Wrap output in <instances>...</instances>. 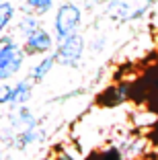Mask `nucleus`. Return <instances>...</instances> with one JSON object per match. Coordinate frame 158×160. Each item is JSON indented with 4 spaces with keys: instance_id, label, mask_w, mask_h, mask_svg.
Listing matches in <instances>:
<instances>
[{
    "instance_id": "7ed1b4c3",
    "label": "nucleus",
    "mask_w": 158,
    "mask_h": 160,
    "mask_svg": "<svg viewBox=\"0 0 158 160\" xmlns=\"http://www.w3.org/2000/svg\"><path fill=\"white\" fill-rule=\"evenodd\" d=\"M84 47H86V43H84V37L80 33H72L64 37L62 41H58V47L54 49L56 64L66 68H76L82 62Z\"/></svg>"
},
{
    "instance_id": "39448f33",
    "label": "nucleus",
    "mask_w": 158,
    "mask_h": 160,
    "mask_svg": "<svg viewBox=\"0 0 158 160\" xmlns=\"http://www.w3.org/2000/svg\"><path fill=\"white\" fill-rule=\"evenodd\" d=\"M23 49L27 56H45L54 49V37L43 27H37L23 41Z\"/></svg>"
},
{
    "instance_id": "f257e3e1",
    "label": "nucleus",
    "mask_w": 158,
    "mask_h": 160,
    "mask_svg": "<svg viewBox=\"0 0 158 160\" xmlns=\"http://www.w3.org/2000/svg\"><path fill=\"white\" fill-rule=\"evenodd\" d=\"M25 58L27 53L23 45L14 39V35H0V80L2 82L19 74L25 64Z\"/></svg>"
},
{
    "instance_id": "a211bd4d",
    "label": "nucleus",
    "mask_w": 158,
    "mask_h": 160,
    "mask_svg": "<svg viewBox=\"0 0 158 160\" xmlns=\"http://www.w3.org/2000/svg\"><path fill=\"white\" fill-rule=\"evenodd\" d=\"M152 29H154V31L158 33V12H156V14L152 17Z\"/></svg>"
},
{
    "instance_id": "0eeeda50",
    "label": "nucleus",
    "mask_w": 158,
    "mask_h": 160,
    "mask_svg": "<svg viewBox=\"0 0 158 160\" xmlns=\"http://www.w3.org/2000/svg\"><path fill=\"white\" fill-rule=\"evenodd\" d=\"M146 148H148V138L144 136H127L121 144L119 152H121V158L123 160H138L140 156L146 154Z\"/></svg>"
},
{
    "instance_id": "20e7f679",
    "label": "nucleus",
    "mask_w": 158,
    "mask_h": 160,
    "mask_svg": "<svg viewBox=\"0 0 158 160\" xmlns=\"http://www.w3.org/2000/svg\"><path fill=\"white\" fill-rule=\"evenodd\" d=\"M82 23V10L74 4V2H64L60 4L54 19V31H56V39L62 41L64 37L72 33H78V27Z\"/></svg>"
},
{
    "instance_id": "9b49d317",
    "label": "nucleus",
    "mask_w": 158,
    "mask_h": 160,
    "mask_svg": "<svg viewBox=\"0 0 158 160\" xmlns=\"http://www.w3.org/2000/svg\"><path fill=\"white\" fill-rule=\"evenodd\" d=\"M37 27H41L39 25V17L33 12H25L23 17H21L19 21H17V27H14V33L21 35V37H27L29 33H33Z\"/></svg>"
},
{
    "instance_id": "6e6552de",
    "label": "nucleus",
    "mask_w": 158,
    "mask_h": 160,
    "mask_svg": "<svg viewBox=\"0 0 158 160\" xmlns=\"http://www.w3.org/2000/svg\"><path fill=\"white\" fill-rule=\"evenodd\" d=\"M10 125H25V127H39L41 125V119L35 117L33 111L25 105H17V107H10Z\"/></svg>"
},
{
    "instance_id": "423d86ee",
    "label": "nucleus",
    "mask_w": 158,
    "mask_h": 160,
    "mask_svg": "<svg viewBox=\"0 0 158 160\" xmlns=\"http://www.w3.org/2000/svg\"><path fill=\"white\" fill-rule=\"evenodd\" d=\"M45 140V129H41V125L39 127H25V129H21V132H17L13 136V142H10V146L14 148V150H27L29 146H33V144H37V142Z\"/></svg>"
},
{
    "instance_id": "9d476101",
    "label": "nucleus",
    "mask_w": 158,
    "mask_h": 160,
    "mask_svg": "<svg viewBox=\"0 0 158 160\" xmlns=\"http://www.w3.org/2000/svg\"><path fill=\"white\" fill-rule=\"evenodd\" d=\"M54 66H56V56H54V53H49V56H45L41 62H37V64L31 68V72H29V78H31L33 82L37 84V82H41V80L47 78V74L54 70Z\"/></svg>"
},
{
    "instance_id": "f03ea898",
    "label": "nucleus",
    "mask_w": 158,
    "mask_h": 160,
    "mask_svg": "<svg viewBox=\"0 0 158 160\" xmlns=\"http://www.w3.org/2000/svg\"><path fill=\"white\" fill-rule=\"evenodd\" d=\"M154 0H109L107 2V17L115 23H130L142 19Z\"/></svg>"
},
{
    "instance_id": "aec40b11",
    "label": "nucleus",
    "mask_w": 158,
    "mask_h": 160,
    "mask_svg": "<svg viewBox=\"0 0 158 160\" xmlns=\"http://www.w3.org/2000/svg\"><path fill=\"white\" fill-rule=\"evenodd\" d=\"M0 160H2V152H0Z\"/></svg>"
},
{
    "instance_id": "4468645a",
    "label": "nucleus",
    "mask_w": 158,
    "mask_h": 160,
    "mask_svg": "<svg viewBox=\"0 0 158 160\" xmlns=\"http://www.w3.org/2000/svg\"><path fill=\"white\" fill-rule=\"evenodd\" d=\"M156 113H152V111H148V109H142V111H138V113L134 115V123L138 127H146V125H154L156 123Z\"/></svg>"
},
{
    "instance_id": "dca6fc26",
    "label": "nucleus",
    "mask_w": 158,
    "mask_h": 160,
    "mask_svg": "<svg viewBox=\"0 0 158 160\" xmlns=\"http://www.w3.org/2000/svg\"><path fill=\"white\" fill-rule=\"evenodd\" d=\"M78 94H84V88H76L74 92H68V94H62V97H56V99H54V103H64V101H70V99H74V97H78Z\"/></svg>"
},
{
    "instance_id": "f3484780",
    "label": "nucleus",
    "mask_w": 158,
    "mask_h": 160,
    "mask_svg": "<svg viewBox=\"0 0 158 160\" xmlns=\"http://www.w3.org/2000/svg\"><path fill=\"white\" fill-rule=\"evenodd\" d=\"M105 35H101V37H94V41H93V45H90V49H93L94 53L97 52H103V47H105Z\"/></svg>"
},
{
    "instance_id": "ddd939ff",
    "label": "nucleus",
    "mask_w": 158,
    "mask_h": 160,
    "mask_svg": "<svg viewBox=\"0 0 158 160\" xmlns=\"http://www.w3.org/2000/svg\"><path fill=\"white\" fill-rule=\"evenodd\" d=\"M13 19H14V6L6 0H2L0 2V35L6 31V27L13 23Z\"/></svg>"
},
{
    "instance_id": "2eb2a0df",
    "label": "nucleus",
    "mask_w": 158,
    "mask_h": 160,
    "mask_svg": "<svg viewBox=\"0 0 158 160\" xmlns=\"http://www.w3.org/2000/svg\"><path fill=\"white\" fill-rule=\"evenodd\" d=\"M10 90H13L10 84H6V82L0 84V105H8L10 103Z\"/></svg>"
},
{
    "instance_id": "6ab92c4d",
    "label": "nucleus",
    "mask_w": 158,
    "mask_h": 160,
    "mask_svg": "<svg viewBox=\"0 0 158 160\" xmlns=\"http://www.w3.org/2000/svg\"><path fill=\"white\" fill-rule=\"evenodd\" d=\"M90 2H93V4H107L109 0H90Z\"/></svg>"
},
{
    "instance_id": "1a4fd4ad",
    "label": "nucleus",
    "mask_w": 158,
    "mask_h": 160,
    "mask_svg": "<svg viewBox=\"0 0 158 160\" xmlns=\"http://www.w3.org/2000/svg\"><path fill=\"white\" fill-rule=\"evenodd\" d=\"M33 82L31 78H23L19 80L17 84H13V90H10V107H17V105H25L29 103V99L33 97Z\"/></svg>"
},
{
    "instance_id": "412c9836",
    "label": "nucleus",
    "mask_w": 158,
    "mask_h": 160,
    "mask_svg": "<svg viewBox=\"0 0 158 160\" xmlns=\"http://www.w3.org/2000/svg\"><path fill=\"white\" fill-rule=\"evenodd\" d=\"M0 2H2V0H0Z\"/></svg>"
},
{
    "instance_id": "f8f14e48",
    "label": "nucleus",
    "mask_w": 158,
    "mask_h": 160,
    "mask_svg": "<svg viewBox=\"0 0 158 160\" xmlns=\"http://www.w3.org/2000/svg\"><path fill=\"white\" fill-rule=\"evenodd\" d=\"M51 6H54V0H25L23 10L25 12H33V14H37V17H41V14L49 12Z\"/></svg>"
}]
</instances>
